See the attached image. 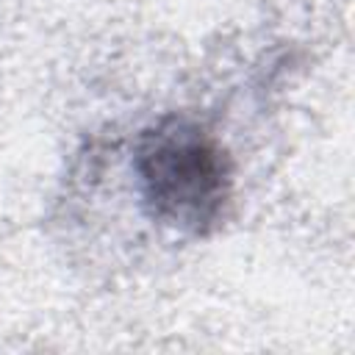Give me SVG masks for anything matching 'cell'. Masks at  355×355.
Masks as SVG:
<instances>
[{
	"instance_id": "1",
	"label": "cell",
	"mask_w": 355,
	"mask_h": 355,
	"mask_svg": "<svg viewBox=\"0 0 355 355\" xmlns=\"http://www.w3.org/2000/svg\"><path fill=\"white\" fill-rule=\"evenodd\" d=\"M155 197L178 211H200L219 186L211 153L194 139L161 141L153 153Z\"/></svg>"
}]
</instances>
